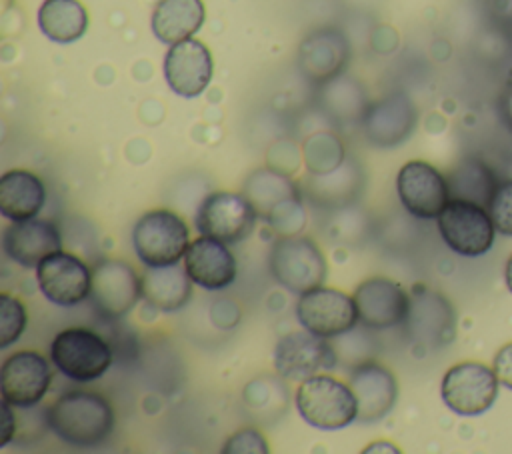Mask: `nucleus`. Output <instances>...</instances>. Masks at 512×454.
I'll list each match as a JSON object with an SVG mask.
<instances>
[{"label": "nucleus", "instance_id": "obj_6", "mask_svg": "<svg viewBox=\"0 0 512 454\" xmlns=\"http://www.w3.org/2000/svg\"><path fill=\"white\" fill-rule=\"evenodd\" d=\"M258 212L242 192L216 190L202 198L194 214V226L202 236L238 244L256 228Z\"/></svg>", "mask_w": 512, "mask_h": 454}, {"label": "nucleus", "instance_id": "obj_5", "mask_svg": "<svg viewBox=\"0 0 512 454\" xmlns=\"http://www.w3.org/2000/svg\"><path fill=\"white\" fill-rule=\"evenodd\" d=\"M50 362L68 380L86 384L98 380L110 368L112 348L90 328H64L50 344Z\"/></svg>", "mask_w": 512, "mask_h": 454}, {"label": "nucleus", "instance_id": "obj_26", "mask_svg": "<svg viewBox=\"0 0 512 454\" xmlns=\"http://www.w3.org/2000/svg\"><path fill=\"white\" fill-rule=\"evenodd\" d=\"M42 34L58 44H70L84 36L88 12L80 0H44L38 8Z\"/></svg>", "mask_w": 512, "mask_h": 454}, {"label": "nucleus", "instance_id": "obj_29", "mask_svg": "<svg viewBox=\"0 0 512 454\" xmlns=\"http://www.w3.org/2000/svg\"><path fill=\"white\" fill-rule=\"evenodd\" d=\"M362 186V176L352 164H342L332 172L314 174L308 180V196L320 206H344L354 200V194Z\"/></svg>", "mask_w": 512, "mask_h": 454}, {"label": "nucleus", "instance_id": "obj_9", "mask_svg": "<svg viewBox=\"0 0 512 454\" xmlns=\"http://www.w3.org/2000/svg\"><path fill=\"white\" fill-rule=\"evenodd\" d=\"M498 376L482 362H460L446 370L440 386L444 404L460 416L486 412L498 396Z\"/></svg>", "mask_w": 512, "mask_h": 454}, {"label": "nucleus", "instance_id": "obj_35", "mask_svg": "<svg viewBox=\"0 0 512 454\" xmlns=\"http://www.w3.org/2000/svg\"><path fill=\"white\" fill-rule=\"evenodd\" d=\"M2 412H4V420H2L0 446H6L16 434V418H14V412H12V404H8L6 400H2Z\"/></svg>", "mask_w": 512, "mask_h": 454}, {"label": "nucleus", "instance_id": "obj_32", "mask_svg": "<svg viewBox=\"0 0 512 454\" xmlns=\"http://www.w3.org/2000/svg\"><path fill=\"white\" fill-rule=\"evenodd\" d=\"M488 212L494 228L504 236H512V178L498 182Z\"/></svg>", "mask_w": 512, "mask_h": 454}, {"label": "nucleus", "instance_id": "obj_4", "mask_svg": "<svg viewBox=\"0 0 512 454\" xmlns=\"http://www.w3.org/2000/svg\"><path fill=\"white\" fill-rule=\"evenodd\" d=\"M132 246L144 266L180 262L190 246V230L180 214L154 208L144 212L132 228Z\"/></svg>", "mask_w": 512, "mask_h": 454}, {"label": "nucleus", "instance_id": "obj_25", "mask_svg": "<svg viewBox=\"0 0 512 454\" xmlns=\"http://www.w3.org/2000/svg\"><path fill=\"white\" fill-rule=\"evenodd\" d=\"M202 0H160L152 12V32L162 44L192 38L204 24Z\"/></svg>", "mask_w": 512, "mask_h": 454}, {"label": "nucleus", "instance_id": "obj_31", "mask_svg": "<svg viewBox=\"0 0 512 454\" xmlns=\"http://www.w3.org/2000/svg\"><path fill=\"white\" fill-rule=\"evenodd\" d=\"M26 326V308L24 304L2 292L0 294V348L12 346L24 332Z\"/></svg>", "mask_w": 512, "mask_h": 454}, {"label": "nucleus", "instance_id": "obj_12", "mask_svg": "<svg viewBox=\"0 0 512 454\" xmlns=\"http://www.w3.org/2000/svg\"><path fill=\"white\" fill-rule=\"evenodd\" d=\"M36 282L52 304L78 306L90 296L92 268L76 254L58 250L36 266Z\"/></svg>", "mask_w": 512, "mask_h": 454}, {"label": "nucleus", "instance_id": "obj_8", "mask_svg": "<svg viewBox=\"0 0 512 454\" xmlns=\"http://www.w3.org/2000/svg\"><path fill=\"white\" fill-rule=\"evenodd\" d=\"M88 298L98 316L118 320L142 298V276L124 260L104 258L92 268Z\"/></svg>", "mask_w": 512, "mask_h": 454}, {"label": "nucleus", "instance_id": "obj_36", "mask_svg": "<svg viewBox=\"0 0 512 454\" xmlns=\"http://www.w3.org/2000/svg\"><path fill=\"white\" fill-rule=\"evenodd\" d=\"M498 110L504 126L512 132V82L502 90L500 100H498Z\"/></svg>", "mask_w": 512, "mask_h": 454}, {"label": "nucleus", "instance_id": "obj_16", "mask_svg": "<svg viewBox=\"0 0 512 454\" xmlns=\"http://www.w3.org/2000/svg\"><path fill=\"white\" fill-rule=\"evenodd\" d=\"M162 70L172 92L184 98H196L208 88L214 62L204 42L186 38L168 48Z\"/></svg>", "mask_w": 512, "mask_h": 454}, {"label": "nucleus", "instance_id": "obj_19", "mask_svg": "<svg viewBox=\"0 0 512 454\" xmlns=\"http://www.w3.org/2000/svg\"><path fill=\"white\" fill-rule=\"evenodd\" d=\"M2 250L22 268H36L46 256L62 250V236L48 218L18 220L4 228Z\"/></svg>", "mask_w": 512, "mask_h": 454}, {"label": "nucleus", "instance_id": "obj_22", "mask_svg": "<svg viewBox=\"0 0 512 454\" xmlns=\"http://www.w3.org/2000/svg\"><path fill=\"white\" fill-rule=\"evenodd\" d=\"M142 276V300L158 312H176L192 298V278L184 266H146Z\"/></svg>", "mask_w": 512, "mask_h": 454}, {"label": "nucleus", "instance_id": "obj_2", "mask_svg": "<svg viewBox=\"0 0 512 454\" xmlns=\"http://www.w3.org/2000/svg\"><path fill=\"white\" fill-rule=\"evenodd\" d=\"M294 400L304 422L318 430H340L358 418V402L350 384L328 374L302 380Z\"/></svg>", "mask_w": 512, "mask_h": 454}, {"label": "nucleus", "instance_id": "obj_27", "mask_svg": "<svg viewBox=\"0 0 512 454\" xmlns=\"http://www.w3.org/2000/svg\"><path fill=\"white\" fill-rule=\"evenodd\" d=\"M450 198L468 200L484 208L490 206V200L496 192L498 180L490 166L478 156L462 158L446 176Z\"/></svg>", "mask_w": 512, "mask_h": 454}, {"label": "nucleus", "instance_id": "obj_3", "mask_svg": "<svg viewBox=\"0 0 512 454\" xmlns=\"http://www.w3.org/2000/svg\"><path fill=\"white\" fill-rule=\"evenodd\" d=\"M268 264L274 280L298 296L322 286L328 274V264L320 246L302 232L276 236Z\"/></svg>", "mask_w": 512, "mask_h": 454}, {"label": "nucleus", "instance_id": "obj_30", "mask_svg": "<svg viewBox=\"0 0 512 454\" xmlns=\"http://www.w3.org/2000/svg\"><path fill=\"white\" fill-rule=\"evenodd\" d=\"M304 160H306V168L312 174H326V172H332L338 166H342L344 148L334 134L320 132L306 140Z\"/></svg>", "mask_w": 512, "mask_h": 454}, {"label": "nucleus", "instance_id": "obj_10", "mask_svg": "<svg viewBox=\"0 0 512 454\" xmlns=\"http://www.w3.org/2000/svg\"><path fill=\"white\" fill-rule=\"evenodd\" d=\"M296 316L304 330L328 340L352 330L358 324L354 298L330 286H318L300 294Z\"/></svg>", "mask_w": 512, "mask_h": 454}, {"label": "nucleus", "instance_id": "obj_1", "mask_svg": "<svg viewBox=\"0 0 512 454\" xmlns=\"http://www.w3.org/2000/svg\"><path fill=\"white\" fill-rule=\"evenodd\" d=\"M46 426L68 446L94 448L114 432L112 404L96 392L70 390L58 396L46 410Z\"/></svg>", "mask_w": 512, "mask_h": 454}, {"label": "nucleus", "instance_id": "obj_11", "mask_svg": "<svg viewBox=\"0 0 512 454\" xmlns=\"http://www.w3.org/2000/svg\"><path fill=\"white\" fill-rule=\"evenodd\" d=\"M336 366L338 354L334 344L308 330L288 332L274 348V368L288 382H302Z\"/></svg>", "mask_w": 512, "mask_h": 454}, {"label": "nucleus", "instance_id": "obj_20", "mask_svg": "<svg viewBox=\"0 0 512 454\" xmlns=\"http://www.w3.org/2000/svg\"><path fill=\"white\" fill-rule=\"evenodd\" d=\"M350 54V44L340 30L318 28L300 44L302 74L314 84H328L346 68Z\"/></svg>", "mask_w": 512, "mask_h": 454}, {"label": "nucleus", "instance_id": "obj_37", "mask_svg": "<svg viewBox=\"0 0 512 454\" xmlns=\"http://www.w3.org/2000/svg\"><path fill=\"white\" fill-rule=\"evenodd\" d=\"M504 280H506L508 290L512 292V254H510V258H508V262H506V268H504Z\"/></svg>", "mask_w": 512, "mask_h": 454}, {"label": "nucleus", "instance_id": "obj_15", "mask_svg": "<svg viewBox=\"0 0 512 454\" xmlns=\"http://www.w3.org/2000/svg\"><path fill=\"white\" fill-rule=\"evenodd\" d=\"M358 322L368 330H386L406 322L410 296L406 290L384 276H372L360 282L352 294Z\"/></svg>", "mask_w": 512, "mask_h": 454}, {"label": "nucleus", "instance_id": "obj_23", "mask_svg": "<svg viewBox=\"0 0 512 454\" xmlns=\"http://www.w3.org/2000/svg\"><path fill=\"white\" fill-rule=\"evenodd\" d=\"M46 202L44 182L30 170H8L0 178V214L18 222L36 218Z\"/></svg>", "mask_w": 512, "mask_h": 454}, {"label": "nucleus", "instance_id": "obj_33", "mask_svg": "<svg viewBox=\"0 0 512 454\" xmlns=\"http://www.w3.org/2000/svg\"><path fill=\"white\" fill-rule=\"evenodd\" d=\"M226 454H266L268 442L256 428H240L222 446Z\"/></svg>", "mask_w": 512, "mask_h": 454}, {"label": "nucleus", "instance_id": "obj_34", "mask_svg": "<svg viewBox=\"0 0 512 454\" xmlns=\"http://www.w3.org/2000/svg\"><path fill=\"white\" fill-rule=\"evenodd\" d=\"M494 372L506 388L512 390V342L504 344L494 356Z\"/></svg>", "mask_w": 512, "mask_h": 454}, {"label": "nucleus", "instance_id": "obj_18", "mask_svg": "<svg viewBox=\"0 0 512 454\" xmlns=\"http://www.w3.org/2000/svg\"><path fill=\"white\" fill-rule=\"evenodd\" d=\"M418 122V112L414 102L402 94L394 92L376 104L368 106L362 126L370 144L380 148H392L410 138Z\"/></svg>", "mask_w": 512, "mask_h": 454}, {"label": "nucleus", "instance_id": "obj_28", "mask_svg": "<svg viewBox=\"0 0 512 454\" xmlns=\"http://www.w3.org/2000/svg\"><path fill=\"white\" fill-rule=\"evenodd\" d=\"M242 194L252 202L262 220H266L282 202L302 198L300 188L284 172L276 170L252 172L242 184Z\"/></svg>", "mask_w": 512, "mask_h": 454}, {"label": "nucleus", "instance_id": "obj_14", "mask_svg": "<svg viewBox=\"0 0 512 454\" xmlns=\"http://www.w3.org/2000/svg\"><path fill=\"white\" fill-rule=\"evenodd\" d=\"M52 370L48 360L36 350H16L0 370L2 400L14 408H32L48 392Z\"/></svg>", "mask_w": 512, "mask_h": 454}, {"label": "nucleus", "instance_id": "obj_7", "mask_svg": "<svg viewBox=\"0 0 512 454\" xmlns=\"http://www.w3.org/2000/svg\"><path fill=\"white\" fill-rule=\"evenodd\" d=\"M436 222L442 240L460 256H482L494 244V222L480 204L450 198Z\"/></svg>", "mask_w": 512, "mask_h": 454}, {"label": "nucleus", "instance_id": "obj_13", "mask_svg": "<svg viewBox=\"0 0 512 454\" xmlns=\"http://www.w3.org/2000/svg\"><path fill=\"white\" fill-rule=\"evenodd\" d=\"M396 192L402 206L420 220L438 218L450 200L446 176L424 160H410L398 170Z\"/></svg>", "mask_w": 512, "mask_h": 454}, {"label": "nucleus", "instance_id": "obj_21", "mask_svg": "<svg viewBox=\"0 0 512 454\" xmlns=\"http://www.w3.org/2000/svg\"><path fill=\"white\" fill-rule=\"evenodd\" d=\"M184 268L194 284L204 290H224L236 280V258L228 244L210 236H198L184 254Z\"/></svg>", "mask_w": 512, "mask_h": 454}, {"label": "nucleus", "instance_id": "obj_17", "mask_svg": "<svg viewBox=\"0 0 512 454\" xmlns=\"http://www.w3.org/2000/svg\"><path fill=\"white\" fill-rule=\"evenodd\" d=\"M350 388L358 402V422H378L390 414L398 398L394 374L384 366L364 360L350 368Z\"/></svg>", "mask_w": 512, "mask_h": 454}, {"label": "nucleus", "instance_id": "obj_24", "mask_svg": "<svg viewBox=\"0 0 512 454\" xmlns=\"http://www.w3.org/2000/svg\"><path fill=\"white\" fill-rule=\"evenodd\" d=\"M408 330L426 344H444L454 336V312L450 304L436 292H422L410 300Z\"/></svg>", "mask_w": 512, "mask_h": 454}]
</instances>
